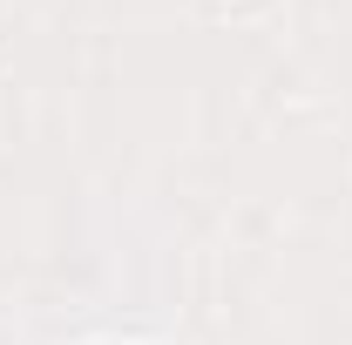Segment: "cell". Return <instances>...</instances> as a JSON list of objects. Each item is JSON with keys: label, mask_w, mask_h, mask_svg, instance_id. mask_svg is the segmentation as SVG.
<instances>
[{"label": "cell", "mask_w": 352, "mask_h": 345, "mask_svg": "<svg viewBox=\"0 0 352 345\" xmlns=\"http://www.w3.org/2000/svg\"><path fill=\"white\" fill-rule=\"evenodd\" d=\"M102 345H129V339H102Z\"/></svg>", "instance_id": "1"}]
</instances>
